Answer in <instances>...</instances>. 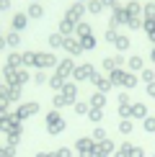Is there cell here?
I'll return each instance as SVG.
<instances>
[{
	"mask_svg": "<svg viewBox=\"0 0 155 157\" xmlns=\"http://www.w3.org/2000/svg\"><path fill=\"white\" fill-rule=\"evenodd\" d=\"M150 59H153V62H155V49H153V52H150Z\"/></svg>",
	"mask_w": 155,
	"mask_h": 157,
	"instance_id": "55",
	"label": "cell"
},
{
	"mask_svg": "<svg viewBox=\"0 0 155 157\" xmlns=\"http://www.w3.org/2000/svg\"><path fill=\"white\" fill-rule=\"evenodd\" d=\"M106 129H103L101 126V124H98V126H93V132H90V139H93V142H101V139H106Z\"/></svg>",
	"mask_w": 155,
	"mask_h": 157,
	"instance_id": "30",
	"label": "cell"
},
{
	"mask_svg": "<svg viewBox=\"0 0 155 157\" xmlns=\"http://www.w3.org/2000/svg\"><path fill=\"white\" fill-rule=\"evenodd\" d=\"M39 111H42L39 101H26V103H18V106H16L13 116H16L18 121H26V119H31V116H36Z\"/></svg>",
	"mask_w": 155,
	"mask_h": 157,
	"instance_id": "3",
	"label": "cell"
},
{
	"mask_svg": "<svg viewBox=\"0 0 155 157\" xmlns=\"http://www.w3.org/2000/svg\"><path fill=\"white\" fill-rule=\"evenodd\" d=\"M124 75H127V70H121V67H116L114 72H109V80H111L114 88H121V82H124Z\"/></svg>",
	"mask_w": 155,
	"mask_h": 157,
	"instance_id": "14",
	"label": "cell"
},
{
	"mask_svg": "<svg viewBox=\"0 0 155 157\" xmlns=\"http://www.w3.org/2000/svg\"><path fill=\"white\" fill-rule=\"evenodd\" d=\"M75 152H78V157H96V142L90 136H78L75 139Z\"/></svg>",
	"mask_w": 155,
	"mask_h": 157,
	"instance_id": "4",
	"label": "cell"
},
{
	"mask_svg": "<svg viewBox=\"0 0 155 157\" xmlns=\"http://www.w3.org/2000/svg\"><path fill=\"white\" fill-rule=\"evenodd\" d=\"M5 44H8V47H13V49H18V44H21V36H18L16 31H13V34H8V39H5Z\"/></svg>",
	"mask_w": 155,
	"mask_h": 157,
	"instance_id": "37",
	"label": "cell"
},
{
	"mask_svg": "<svg viewBox=\"0 0 155 157\" xmlns=\"http://www.w3.org/2000/svg\"><path fill=\"white\" fill-rule=\"evenodd\" d=\"M73 111L78 116H88V111H90V106H88V101H75V106H73Z\"/></svg>",
	"mask_w": 155,
	"mask_h": 157,
	"instance_id": "28",
	"label": "cell"
},
{
	"mask_svg": "<svg viewBox=\"0 0 155 157\" xmlns=\"http://www.w3.org/2000/svg\"><path fill=\"white\" fill-rule=\"evenodd\" d=\"M153 157H155V155H153Z\"/></svg>",
	"mask_w": 155,
	"mask_h": 157,
	"instance_id": "58",
	"label": "cell"
},
{
	"mask_svg": "<svg viewBox=\"0 0 155 157\" xmlns=\"http://www.w3.org/2000/svg\"><path fill=\"white\" fill-rule=\"evenodd\" d=\"M116 126H119V134H124V136H129L134 132V121L132 119H119L116 121Z\"/></svg>",
	"mask_w": 155,
	"mask_h": 157,
	"instance_id": "15",
	"label": "cell"
},
{
	"mask_svg": "<svg viewBox=\"0 0 155 157\" xmlns=\"http://www.w3.org/2000/svg\"><path fill=\"white\" fill-rule=\"evenodd\" d=\"M10 8V0H0V10H8Z\"/></svg>",
	"mask_w": 155,
	"mask_h": 157,
	"instance_id": "51",
	"label": "cell"
},
{
	"mask_svg": "<svg viewBox=\"0 0 155 157\" xmlns=\"http://www.w3.org/2000/svg\"><path fill=\"white\" fill-rule=\"evenodd\" d=\"M140 80L145 82V85H147V82H155V70H150V67H142V70H140Z\"/></svg>",
	"mask_w": 155,
	"mask_h": 157,
	"instance_id": "27",
	"label": "cell"
},
{
	"mask_svg": "<svg viewBox=\"0 0 155 157\" xmlns=\"http://www.w3.org/2000/svg\"><path fill=\"white\" fill-rule=\"evenodd\" d=\"M101 67H103V72H106V75H109V72H114V70L119 67V64H116V57H106V59L101 62Z\"/></svg>",
	"mask_w": 155,
	"mask_h": 157,
	"instance_id": "29",
	"label": "cell"
},
{
	"mask_svg": "<svg viewBox=\"0 0 155 157\" xmlns=\"http://www.w3.org/2000/svg\"><path fill=\"white\" fill-rule=\"evenodd\" d=\"M31 80H34V85H47L49 75H47V70H36V75L31 77Z\"/></svg>",
	"mask_w": 155,
	"mask_h": 157,
	"instance_id": "31",
	"label": "cell"
},
{
	"mask_svg": "<svg viewBox=\"0 0 155 157\" xmlns=\"http://www.w3.org/2000/svg\"><path fill=\"white\" fill-rule=\"evenodd\" d=\"M62 47H65V52L67 54H80V41L78 39H73V36H65V41H62Z\"/></svg>",
	"mask_w": 155,
	"mask_h": 157,
	"instance_id": "13",
	"label": "cell"
},
{
	"mask_svg": "<svg viewBox=\"0 0 155 157\" xmlns=\"http://www.w3.org/2000/svg\"><path fill=\"white\" fill-rule=\"evenodd\" d=\"M127 64H129V72H134V75H137L140 70L145 67V62H142V57H140V54H132V57L127 59Z\"/></svg>",
	"mask_w": 155,
	"mask_h": 157,
	"instance_id": "16",
	"label": "cell"
},
{
	"mask_svg": "<svg viewBox=\"0 0 155 157\" xmlns=\"http://www.w3.org/2000/svg\"><path fill=\"white\" fill-rule=\"evenodd\" d=\"M0 113H10V98L0 95Z\"/></svg>",
	"mask_w": 155,
	"mask_h": 157,
	"instance_id": "40",
	"label": "cell"
},
{
	"mask_svg": "<svg viewBox=\"0 0 155 157\" xmlns=\"http://www.w3.org/2000/svg\"><path fill=\"white\" fill-rule=\"evenodd\" d=\"M116 152V144H114V139H101V142H96V157H111Z\"/></svg>",
	"mask_w": 155,
	"mask_h": 157,
	"instance_id": "7",
	"label": "cell"
},
{
	"mask_svg": "<svg viewBox=\"0 0 155 157\" xmlns=\"http://www.w3.org/2000/svg\"><path fill=\"white\" fill-rule=\"evenodd\" d=\"M73 70H75V62L67 57V59L57 62V70H54V75H60L62 80H67V77H73Z\"/></svg>",
	"mask_w": 155,
	"mask_h": 157,
	"instance_id": "9",
	"label": "cell"
},
{
	"mask_svg": "<svg viewBox=\"0 0 155 157\" xmlns=\"http://www.w3.org/2000/svg\"><path fill=\"white\" fill-rule=\"evenodd\" d=\"M26 26V16L23 13H16V16H13V31H21Z\"/></svg>",
	"mask_w": 155,
	"mask_h": 157,
	"instance_id": "34",
	"label": "cell"
},
{
	"mask_svg": "<svg viewBox=\"0 0 155 157\" xmlns=\"http://www.w3.org/2000/svg\"><path fill=\"white\" fill-rule=\"evenodd\" d=\"M101 8H103V5L98 3V0H90V5H88V10H90V13H101Z\"/></svg>",
	"mask_w": 155,
	"mask_h": 157,
	"instance_id": "44",
	"label": "cell"
},
{
	"mask_svg": "<svg viewBox=\"0 0 155 157\" xmlns=\"http://www.w3.org/2000/svg\"><path fill=\"white\" fill-rule=\"evenodd\" d=\"M83 16V8H80V5H73V8H70V16H67V21H78V18H80Z\"/></svg>",
	"mask_w": 155,
	"mask_h": 157,
	"instance_id": "39",
	"label": "cell"
},
{
	"mask_svg": "<svg viewBox=\"0 0 155 157\" xmlns=\"http://www.w3.org/2000/svg\"><path fill=\"white\" fill-rule=\"evenodd\" d=\"M36 157H54L52 152H36Z\"/></svg>",
	"mask_w": 155,
	"mask_h": 157,
	"instance_id": "52",
	"label": "cell"
},
{
	"mask_svg": "<svg viewBox=\"0 0 155 157\" xmlns=\"http://www.w3.org/2000/svg\"><path fill=\"white\" fill-rule=\"evenodd\" d=\"M60 34H62V36L75 34V23H73V21H62V26H60Z\"/></svg>",
	"mask_w": 155,
	"mask_h": 157,
	"instance_id": "35",
	"label": "cell"
},
{
	"mask_svg": "<svg viewBox=\"0 0 155 157\" xmlns=\"http://www.w3.org/2000/svg\"><path fill=\"white\" fill-rule=\"evenodd\" d=\"M49 67H57V57L49 52H36V70H49Z\"/></svg>",
	"mask_w": 155,
	"mask_h": 157,
	"instance_id": "8",
	"label": "cell"
},
{
	"mask_svg": "<svg viewBox=\"0 0 155 157\" xmlns=\"http://www.w3.org/2000/svg\"><path fill=\"white\" fill-rule=\"evenodd\" d=\"M44 129H47L49 136H60L67 129V121H65V116L57 108H52L49 113H44Z\"/></svg>",
	"mask_w": 155,
	"mask_h": 157,
	"instance_id": "1",
	"label": "cell"
},
{
	"mask_svg": "<svg viewBox=\"0 0 155 157\" xmlns=\"http://www.w3.org/2000/svg\"><path fill=\"white\" fill-rule=\"evenodd\" d=\"M3 157H16V147L5 144V149H3Z\"/></svg>",
	"mask_w": 155,
	"mask_h": 157,
	"instance_id": "47",
	"label": "cell"
},
{
	"mask_svg": "<svg viewBox=\"0 0 155 157\" xmlns=\"http://www.w3.org/2000/svg\"><path fill=\"white\" fill-rule=\"evenodd\" d=\"M106 101H109V95H106V93H101V90H93V95L88 98V106H90V108H106Z\"/></svg>",
	"mask_w": 155,
	"mask_h": 157,
	"instance_id": "12",
	"label": "cell"
},
{
	"mask_svg": "<svg viewBox=\"0 0 155 157\" xmlns=\"http://www.w3.org/2000/svg\"><path fill=\"white\" fill-rule=\"evenodd\" d=\"M0 132L3 134H23V121H18L16 116H13V111L10 113H0Z\"/></svg>",
	"mask_w": 155,
	"mask_h": 157,
	"instance_id": "2",
	"label": "cell"
},
{
	"mask_svg": "<svg viewBox=\"0 0 155 157\" xmlns=\"http://www.w3.org/2000/svg\"><path fill=\"white\" fill-rule=\"evenodd\" d=\"M114 47H116V52L121 54V52H127V49H129V39H127V36H116Z\"/></svg>",
	"mask_w": 155,
	"mask_h": 157,
	"instance_id": "32",
	"label": "cell"
},
{
	"mask_svg": "<svg viewBox=\"0 0 155 157\" xmlns=\"http://www.w3.org/2000/svg\"><path fill=\"white\" fill-rule=\"evenodd\" d=\"M145 116H150V111H147V103H134L132 101V113H129V119H132V121H142V119H145Z\"/></svg>",
	"mask_w": 155,
	"mask_h": 157,
	"instance_id": "10",
	"label": "cell"
},
{
	"mask_svg": "<svg viewBox=\"0 0 155 157\" xmlns=\"http://www.w3.org/2000/svg\"><path fill=\"white\" fill-rule=\"evenodd\" d=\"M137 82H140V77L134 75V72H129V70H127V75H124V82H121V88H124V90H132V88H137Z\"/></svg>",
	"mask_w": 155,
	"mask_h": 157,
	"instance_id": "19",
	"label": "cell"
},
{
	"mask_svg": "<svg viewBox=\"0 0 155 157\" xmlns=\"http://www.w3.org/2000/svg\"><path fill=\"white\" fill-rule=\"evenodd\" d=\"M116 113H119V119H129V113H132V103H129V106H116Z\"/></svg>",
	"mask_w": 155,
	"mask_h": 157,
	"instance_id": "41",
	"label": "cell"
},
{
	"mask_svg": "<svg viewBox=\"0 0 155 157\" xmlns=\"http://www.w3.org/2000/svg\"><path fill=\"white\" fill-rule=\"evenodd\" d=\"M132 147H134L132 142H121V144L116 147V152H114L111 157H129V152H132Z\"/></svg>",
	"mask_w": 155,
	"mask_h": 157,
	"instance_id": "21",
	"label": "cell"
},
{
	"mask_svg": "<svg viewBox=\"0 0 155 157\" xmlns=\"http://www.w3.org/2000/svg\"><path fill=\"white\" fill-rule=\"evenodd\" d=\"M129 157H145V147H132Z\"/></svg>",
	"mask_w": 155,
	"mask_h": 157,
	"instance_id": "46",
	"label": "cell"
},
{
	"mask_svg": "<svg viewBox=\"0 0 155 157\" xmlns=\"http://www.w3.org/2000/svg\"><path fill=\"white\" fill-rule=\"evenodd\" d=\"M145 16H147V18H155V5H153V3L145 5Z\"/></svg>",
	"mask_w": 155,
	"mask_h": 157,
	"instance_id": "49",
	"label": "cell"
},
{
	"mask_svg": "<svg viewBox=\"0 0 155 157\" xmlns=\"http://www.w3.org/2000/svg\"><path fill=\"white\" fill-rule=\"evenodd\" d=\"M145 93H147V95H150L153 101H155V82H147V85H145Z\"/></svg>",
	"mask_w": 155,
	"mask_h": 157,
	"instance_id": "48",
	"label": "cell"
},
{
	"mask_svg": "<svg viewBox=\"0 0 155 157\" xmlns=\"http://www.w3.org/2000/svg\"><path fill=\"white\" fill-rule=\"evenodd\" d=\"M5 47H8V44H5V39H3V36H0V49H5Z\"/></svg>",
	"mask_w": 155,
	"mask_h": 157,
	"instance_id": "53",
	"label": "cell"
},
{
	"mask_svg": "<svg viewBox=\"0 0 155 157\" xmlns=\"http://www.w3.org/2000/svg\"><path fill=\"white\" fill-rule=\"evenodd\" d=\"M62 41H65V36H62V34H52V36H49V47H52V49H60V47H62Z\"/></svg>",
	"mask_w": 155,
	"mask_h": 157,
	"instance_id": "36",
	"label": "cell"
},
{
	"mask_svg": "<svg viewBox=\"0 0 155 157\" xmlns=\"http://www.w3.org/2000/svg\"><path fill=\"white\" fill-rule=\"evenodd\" d=\"M47 85H49L52 90H54V93H60V90H62V85H65V80H62L60 75H49V80H47Z\"/></svg>",
	"mask_w": 155,
	"mask_h": 157,
	"instance_id": "24",
	"label": "cell"
},
{
	"mask_svg": "<svg viewBox=\"0 0 155 157\" xmlns=\"http://www.w3.org/2000/svg\"><path fill=\"white\" fill-rule=\"evenodd\" d=\"M85 119H88L90 124H93V126H98V124L103 121V108H90V111H88V116H85Z\"/></svg>",
	"mask_w": 155,
	"mask_h": 157,
	"instance_id": "18",
	"label": "cell"
},
{
	"mask_svg": "<svg viewBox=\"0 0 155 157\" xmlns=\"http://www.w3.org/2000/svg\"><path fill=\"white\" fill-rule=\"evenodd\" d=\"M90 85H93V88L96 90H101V93H111V90H114V85H111V80H109V75H98V72H93V75H90V80H88Z\"/></svg>",
	"mask_w": 155,
	"mask_h": 157,
	"instance_id": "5",
	"label": "cell"
},
{
	"mask_svg": "<svg viewBox=\"0 0 155 157\" xmlns=\"http://www.w3.org/2000/svg\"><path fill=\"white\" fill-rule=\"evenodd\" d=\"M78 41H80V49H83V52H90V49H96V39H93V34H90V36H80Z\"/></svg>",
	"mask_w": 155,
	"mask_h": 157,
	"instance_id": "23",
	"label": "cell"
},
{
	"mask_svg": "<svg viewBox=\"0 0 155 157\" xmlns=\"http://www.w3.org/2000/svg\"><path fill=\"white\" fill-rule=\"evenodd\" d=\"M75 34H78V39H80V36H90V26L88 23H78L75 26Z\"/></svg>",
	"mask_w": 155,
	"mask_h": 157,
	"instance_id": "38",
	"label": "cell"
},
{
	"mask_svg": "<svg viewBox=\"0 0 155 157\" xmlns=\"http://www.w3.org/2000/svg\"><path fill=\"white\" fill-rule=\"evenodd\" d=\"M52 155H54V157H75V149L73 147H57Z\"/></svg>",
	"mask_w": 155,
	"mask_h": 157,
	"instance_id": "33",
	"label": "cell"
},
{
	"mask_svg": "<svg viewBox=\"0 0 155 157\" xmlns=\"http://www.w3.org/2000/svg\"><path fill=\"white\" fill-rule=\"evenodd\" d=\"M42 5H31V8H29V16H34V18H39V16H42Z\"/></svg>",
	"mask_w": 155,
	"mask_h": 157,
	"instance_id": "45",
	"label": "cell"
},
{
	"mask_svg": "<svg viewBox=\"0 0 155 157\" xmlns=\"http://www.w3.org/2000/svg\"><path fill=\"white\" fill-rule=\"evenodd\" d=\"M101 5H114V0H101Z\"/></svg>",
	"mask_w": 155,
	"mask_h": 157,
	"instance_id": "54",
	"label": "cell"
},
{
	"mask_svg": "<svg viewBox=\"0 0 155 157\" xmlns=\"http://www.w3.org/2000/svg\"><path fill=\"white\" fill-rule=\"evenodd\" d=\"M96 72V67L90 62H83V64H78V67L73 70V80L75 82H85V80H90V75Z\"/></svg>",
	"mask_w": 155,
	"mask_h": 157,
	"instance_id": "6",
	"label": "cell"
},
{
	"mask_svg": "<svg viewBox=\"0 0 155 157\" xmlns=\"http://www.w3.org/2000/svg\"><path fill=\"white\" fill-rule=\"evenodd\" d=\"M3 149H5V147H3V144H0V157H3Z\"/></svg>",
	"mask_w": 155,
	"mask_h": 157,
	"instance_id": "56",
	"label": "cell"
},
{
	"mask_svg": "<svg viewBox=\"0 0 155 157\" xmlns=\"http://www.w3.org/2000/svg\"><path fill=\"white\" fill-rule=\"evenodd\" d=\"M21 95H23V85H10V93H8L10 103H18V101H21Z\"/></svg>",
	"mask_w": 155,
	"mask_h": 157,
	"instance_id": "25",
	"label": "cell"
},
{
	"mask_svg": "<svg viewBox=\"0 0 155 157\" xmlns=\"http://www.w3.org/2000/svg\"><path fill=\"white\" fill-rule=\"evenodd\" d=\"M21 62H23L26 70L36 67V52H23V54H21Z\"/></svg>",
	"mask_w": 155,
	"mask_h": 157,
	"instance_id": "20",
	"label": "cell"
},
{
	"mask_svg": "<svg viewBox=\"0 0 155 157\" xmlns=\"http://www.w3.org/2000/svg\"><path fill=\"white\" fill-rule=\"evenodd\" d=\"M60 93H62V95H65V98H67V101L75 106V101H78V82L65 80V85H62V90H60Z\"/></svg>",
	"mask_w": 155,
	"mask_h": 157,
	"instance_id": "11",
	"label": "cell"
},
{
	"mask_svg": "<svg viewBox=\"0 0 155 157\" xmlns=\"http://www.w3.org/2000/svg\"><path fill=\"white\" fill-rule=\"evenodd\" d=\"M5 136H8V144H10V147H18V142H21L23 134H16V132H13V134H5Z\"/></svg>",
	"mask_w": 155,
	"mask_h": 157,
	"instance_id": "43",
	"label": "cell"
},
{
	"mask_svg": "<svg viewBox=\"0 0 155 157\" xmlns=\"http://www.w3.org/2000/svg\"><path fill=\"white\" fill-rule=\"evenodd\" d=\"M106 41H111V44L116 41V31H114V29H109V31H106Z\"/></svg>",
	"mask_w": 155,
	"mask_h": 157,
	"instance_id": "50",
	"label": "cell"
},
{
	"mask_svg": "<svg viewBox=\"0 0 155 157\" xmlns=\"http://www.w3.org/2000/svg\"><path fill=\"white\" fill-rule=\"evenodd\" d=\"M0 82H3V72H0Z\"/></svg>",
	"mask_w": 155,
	"mask_h": 157,
	"instance_id": "57",
	"label": "cell"
},
{
	"mask_svg": "<svg viewBox=\"0 0 155 157\" xmlns=\"http://www.w3.org/2000/svg\"><path fill=\"white\" fill-rule=\"evenodd\" d=\"M129 103H132V95H129L127 90H121V93H119V103H116V106H129Z\"/></svg>",
	"mask_w": 155,
	"mask_h": 157,
	"instance_id": "42",
	"label": "cell"
},
{
	"mask_svg": "<svg viewBox=\"0 0 155 157\" xmlns=\"http://www.w3.org/2000/svg\"><path fill=\"white\" fill-rule=\"evenodd\" d=\"M142 132L155 134V116H145V119H142Z\"/></svg>",
	"mask_w": 155,
	"mask_h": 157,
	"instance_id": "26",
	"label": "cell"
},
{
	"mask_svg": "<svg viewBox=\"0 0 155 157\" xmlns=\"http://www.w3.org/2000/svg\"><path fill=\"white\" fill-rule=\"evenodd\" d=\"M5 67H13V70L23 67V62H21V54H18V52H13V54H8V59H5Z\"/></svg>",
	"mask_w": 155,
	"mask_h": 157,
	"instance_id": "22",
	"label": "cell"
},
{
	"mask_svg": "<svg viewBox=\"0 0 155 157\" xmlns=\"http://www.w3.org/2000/svg\"><path fill=\"white\" fill-rule=\"evenodd\" d=\"M67 106H73V103L67 101L62 93H54L52 95V108H57V111H62V108H67Z\"/></svg>",
	"mask_w": 155,
	"mask_h": 157,
	"instance_id": "17",
	"label": "cell"
}]
</instances>
